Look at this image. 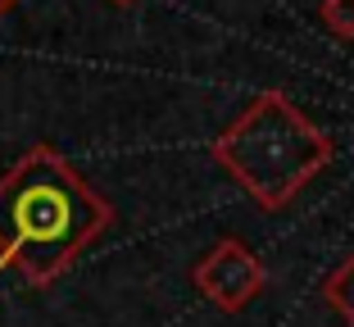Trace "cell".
I'll return each mask as SVG.
<instances>
[{"mask_svg": "<svg viewBox=\"0 0 354 327\" xmlns=\"http://www.w3.org/2000/svg\"><path fill=\"white\" fill-rule=\"evenodd\" d=\"M14 5H19V0H0V19H5V14H10Z\"/></svg>", "mask_w": 354, "mask_h": 327, "instance_id": "obj_6", "label": "cell"}, {"mask_svg": "<svg viewBox=\"0 0 354 327\" xmlns=\"http://www.w3.org/2000/svg\"><path fill=\"white\" fill-rule=\"evenodd\" d=\"M323 296H327V305H332L336 314L345 318V327H354V254L345 259L341 268H336L332 277H327Z\"/></svg>", "mask_w": 354, "mask_h": 327, "instance_id": "obj_4", "label": "cell"}, {"mask_svg": "<svg viewBox=\"0 0 354 327\" xmlns=\"http://www.w3.org/2000/svg\"><path fill=\"white\" fill-rule=\"evenodd\" d=\"M323 23L332 37L354 41V0H323Z\"/></svg>", "mask_w": 354, "mask_h": 327, "instance_id": "obj_5", "label": "cell"}, {"mask_svg": "<svg viewBox=\"0 0 354 327\" xmlns=\"http://www.w3.org/2000/svg\"><path fill=\"white\" fill-rule=\"evenodd\" d=\"M214 159L263 209H286L332 164V137L291 105V95L263 91L214 141Z\"/></svg>", "mask_w": 354, "mask_h": 327, "instance_id": "obj_2", "label": "cell"}, {"mask_svg": "<svg viewBox=\"0 0 354 327\" xmlns=\"http://www.w3.org/2000/svg\"><path fill=\"white\" fill-rule=\"evenodd\" d=\"M196 286L205 300H214L227 314H236V309H245L263 291V264L250 254V245H241L227 236V241H218L196 264Z\"/></svg>", "mask_w": 354, "mask_h": 327, "instance_id": "obj_3", "label": "cell"}, {"mask_svg": "<svg viewBox=\"0 0 354 327\" xmlns=\"http://www.w3.org/2000/svg\"><path fill=\"white\" fill-rule=\"evenodd\" d=\"M114 223V209L55 146H32L0 173V268L50 286Z\"/></svg>", "mask_w": 354, "mask_h": 327, "instance_id": "obj_1", "label": "cell"}, {"mask_svg": "<svg viewBox=\"0 0 354 327\" xmlns=\"http://www.w3.org/2000/svg\"><path fill=\"white\" fill-rule=\"evenodd\" d=\"M114 5H136V0H114Z\"/></svg>", "mask_w": 354, "mask_h": 327, "instance_id": "obj_7", "label": "cell"}]
</instances>
